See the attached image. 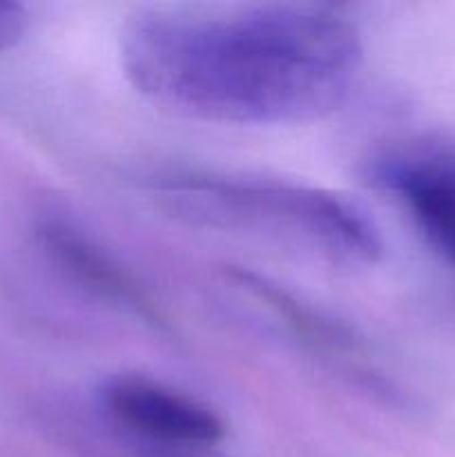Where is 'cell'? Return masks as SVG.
I'll return each instance as SVG.
<instances>
[{"mask_svg": "<svg viewBox=\"0 0 455 457\" xmlns=\"http://www.w3.org/2000/svg\"><path fill=\"white\" fill-rule=\"evenodd\" d=\"M98 404L119 427L170 446H212L226 424L210 406L141 375H116L98 388Z\"/></svg>", "mask_w": 455, "mask_h": 457, "instance_id": "4", "label": "cell"}, {"mask_svg": "<svg viewBox=\"0 0 455 457\" xmlns=\"http://www.w3.org/2000/svg\"><path fill=\"white\" fill-rule=\"evenodd\" d=\"M29 27V13L22 4L0 0V52L13 47L22 40Z\"/></svg>", "mask_w": 455, "mask_h": 457, "instance_id": "7", "label": "cell"}, {"mask_svg": "<svg viewBox=\"0 0 455 457\" xmlns=\"http://www.w3.org/2000/svg\"><path fill=\"white\" fill-rule=\"evenodd\" d=\"M368 174L401 201L428 245L455 268V152H391L375 159Z\"/></svg>", "mask_w": 455, "mask_h": 457, "instance_id": "5", "label": "cell"}, {"mask_svg": "<svg viewBox=\"0 0 455 457\" xmlns=\"http://www.w3.org/2000/svg\"><path fill=\"white\" fill-rule=\"evenodd\" d=\"M119 52L147 101L226 125L324 119L346 101L361 65L357 27L312 4L143 12L123 27Z\"/></svg>", "mask_w": 455, "mask_h": 457, "instance_id": "1", "label": "cell"}, {"mask_svg": "<svg viewBox=\"0 0 455 457\" xmlns=\"http://www.w3.org/2000/svg\"><path fill=\"white\" fill-rule=\"evenodd\" d=\"M226 277L235 288H239L250 299L259 302V306L266 308L270 315H275L279 324H284L303 346L315 351L317 355H324V360L337 361V366H351L355 373H361V370L368 373L364 366V346L346 326L326 317L317 308L308 306L306 302L259 272L230 266ZM368 378H373V373H368ZM373 379L379 382L377 378Z\"/></svg>", "mask_w": 455, "mask_h": 457, "instance_id": "6", "label": "cell"}, {"mask_svg": "<svg viewBox=\"0 0 455 457\" xmlns=\"http://www.w3.org/2000/svg\"><path fill=\"white\" fill-rule=\"evenodd\" d=\"M150 195L170 214L196 226L261 235L343 266H370L382 254V237L357 204L277 179L214 172L159 174Z\"/></svg>", "mask_w": 455, "mask_h": 457, "instance_id": "2", "label": "cell"}, {"mask_svg": "<svg viewBox=\"0 0 455 457\" xmlns=\"http://www.w3.org/2000/svg\"><path fill=\"white\" fill-rule=\"evenodd\" d=\"M36 237L49 262L85 293L141 321L154 333H170L168 320L145 288L79 223L47 212L36 221Z\"/></svg>", "mask_w": 455, "mask_h": 457, "instance_id": "3", "label": "cell"}]
</instances>
